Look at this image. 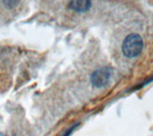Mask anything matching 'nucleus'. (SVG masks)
Wrapping results in <instances>:
<instances>
[{
  "label": "nucleus",
  "instance_id": "nucleus-1",
  "mask_svg": "<svg viewBox=\"0 0 153 136\" xmlns=\"http://www.w3.org/2000/svg\"><path fill=\"white\" fill-rule=\"evenodd\" d=\"M143 42L141 36L137 34H131L127 36L123 42V53L127 58H134L138 56L143 50Z\"/></svg>",
  "mask_w": 153,
  "mask_h": 136
},
{
  "label": "nucleus",
  "instance_id": "nucleus-3",
  "mask_svg": "<svg viewBox=\"0 0 153 136\" xmlns=\"http://www.w3.org/2000/svg\"><path fill=\"white\" fill-rule=\"evenodd\" d=\"M91 7V2L88 0H79V1H71L70 8L78 13H83L88 11Z\"/></svg>",
  "mask_w": 153,
  "mask_h": 136
},
{
  "label": "nucleus",
  "instance_id": "nucleus-4",
  "mask_svg": "<svg viewBox=\"0 0 153 136\" xmlns=\"http://www.w3.org/2000/svg\"><path fill=\"white\" fill-rule=\"evenodd\" d=\"M76 126H78V125H76V126H74V127H72V128H71V129H70L68 130V132H66V133H65L63 136H69V135L72 133V132H73V130L75 129V128L76 127Z\"/></svg>",
  "mask_w": 153,
  "mask_h": 136
},
{
  "label": "nucleus",
  "instance_id": "nucleus-2",
  "mask_svg": "<svg viewBox=\"0 0 153 136\" xmlns=\"http://www.w3.org/2000/svg\"><path fill=\"white\" fill-rule=\"evenodd\" d=\"M112 75V69L109 67H102L99 68L98 70H96L92 76H91V84H93V86L100 87L105 86L110 80Z\"/></svg>",
  "mask_w": 153,
  "mask_h": 136
}]
</instances>
